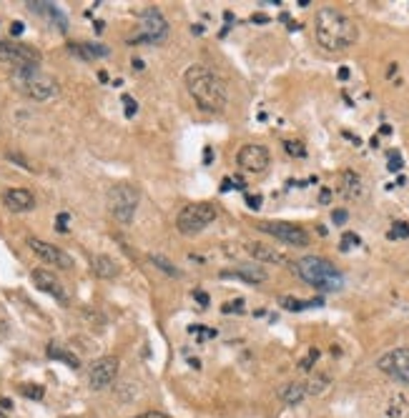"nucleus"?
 Masks as SVG:
<instances>
[{"instance_id":"obj_1","label":"nucleus","mask_w":409,"mask_h":418,"mask_svg":"<svg viewBox=\"0 0 409 418\" xmlns=\"http://www.w3.org/2000/svg\"><path fill=\"white\" fill-rule=\"evenodd\" d=\"M183 83L186 90L194 98V103L199 106V111L219 115L226 111L229 106V86L226 81L208 65H191L183 73Z\"/></svg>"},{"instance_id":"obj_2","label":"nucleus","mask_w":409,"mask_h":418,"mask_svg":"<svg viewBox=\"0 0 409 418\" xmlns=\"http://www.w3.org/2000/svg\"><path fill=\"white\" fill-rule=\"evenodd\" d=\"M316 45L327 53H344L359 38V28L339 8H319L314 15Z\"/></svg>"},{"instance_id":"obj_3","label":"nucleus","mask_w":409,"mask_h":418,"mask_svg":"<svg viewBox=\"0 0 409 418\" xmlns=\"http://www.w3.org/2000/svg\"><path fill=\"white\" fill-rule=\"evenodd\" d=\"M294 273L302 278L304 283H309L311 288L321 291V294H337L344 286V275L341 271L334 266L329 258L321 256H304L291 266Z\"/></svg>"},{"instance_id":"obj_4","label":"nucleus","mask_w":409,"mask_h":418,"mask_svg":"<svg viewBox=\"0 0 409 418\" xmlns=\"http://www.w3.org/2000/svg\"><path fill=\"white\" fill-rule=\"evenodd\" d=\"M10 83L18 93H23L31 100H51L58 95V81L53 75L45 73L40 65H23V68H13L10 73Z\"/></svg>"},{"instance_id":"obj_5","label":"nucleus","mask_w":409,"mask_h":418,"mask_svg":"<svg viewBox=\"0 0 409 418\" xmlns=\"http://www.w3.org/2000/svg\"><path fill=\"white\" fill-rule=\"evenodd\" d=\"M139 200H141V191L139 186H133V183H116V186L108 191V208H111L114 218L118 220L121 225L133 223Z\"/></svg>"},{"instance_id":"obj_6","label":"nucleus","mask_w":409,"mask_h":418,"mask_svg":"<svg viewBox=\"0 0 409 418\" xmlns=\"http://www.w3.org/2000/svg\"><path fill=\"white\" fill-rule=\"evenodd\" d=\"M219 211L211 203H189L183 206L176 216V231L181 236H196V233L206 231L208 225L214 223Z\"/></svg>"},{"instance_id":"obj_7","label":"nucleus","mask_w":409,"mask_h":418,"mask_svg":"<svg viewBox=\"0 0 409 418\" xmlns=\"http://www.w3.org/2000/svg\"><path fill=\"white\" fill-rule=\"evenodd\" d=\"M139 35L133 38L131 45H139V43H146V45H161L166 43V38H169V20L166 15L158 8L148 6L139 13Z\"/></svg>"},{"instance_id":"obj_8","label":"nucleus","mask_w":409,"mask_h":418,"mask_svg":"<svg viewBox=\"0 0 409 418\" xmlns=\"http://www.w3.org/2000/svg\"><path fill=\"white\" fill-rule=\"evenodd\" d=\"M256 231L277 238V241H281L286 246H294V248L309 246V233L304 231L302 225L286 223V220H261V223H256Z\"/></svg>"},{"instance_id":"obj_9","label":"nucleus","mask_w":409,"mask_h":418,"mask_svg":"<svg viewBox=\"0 0 409 418\" xmlns=\"http://www.w3.org/2000/svg\"><path fill=\"white\" fill-rule=\"evenodd\" d=\"M377 369L389 376V378H394V381L409 386V346L387 351L384 356L377 358Z\"/></svg>"},{"instance_id":"obj_10","label":"nucleus","mask_w":409,"mask_h":418,"mask_svg":"<svg viewBox=\"0 0 409 418\" xmlns=\"http://www.w3.org/2000/svg\"><path fill=\"white\" fill-rule=\"evenodd\" d=\"M0 63L23 68V65H40V53L33 45L15 43V40H0Z\"/></svg>"},{"instance_id":"obj_11","label":"nucleus","mask_w":409,"mask_h":418,"mask_svg":"<svg viewBox=\"0 0 409 418\" xmlns=\"http://www.w3.org/2000/svg\"><path fill=\"white\" fill-rule=\"evenodd\" d=\"M236 163L239 168L246 173H264L271 166V153L266 145L261 143H246L241 145V150L236 153Z\"/></svg>"},{"instance_id":"obj_12","label":"nucleus","mask_w":409,"mask_h":418,"mask_svg":"<svg viewBox=\"0 0 409 418\" xmlns=\"http://www.w3.org/2000/svg\"><path fill=\"white\" fill-rule=\"evenodd\" d=\"M118 366L121 363L116 356H103L91 363V369H88L91 388H93V391H103V388L111 386V383L116 381V376H118Z\"/></svg>"},{"instance_id":"obj_13","label":"nucleus","mask_w":409,"mask_h":418,"mask_svg":"<svg viewBox=\"0 0 409 418\" xmlns=\"http://www.w3.org/2000/svg\"><path fill=\"white\" fill-rule=\"evenodd\" d=\"M28 246H31L33 253H36L40 261L48 263V266H56V268H63V271L73 268V258H70L65 250L58 248V246L45 243L40 238H28Z\"/></svg>"},{"instance_id":"obj_14","label":"nucleus","mask_w":409,"mask_h":418,"mask_svg":"<svg viewBox=\"0 0 409 418\" xmlns=\"http://www.w3.org/2000/svg\"><path fill=\"white\" fill-rule=\"evenodd\" d=\"M33 283L43 291V294H48V296H53V298L58 300V303H68V294H65V288H63V283L58 281L56 275H53V271H45V268H36L33 271Z\"/></svg>"},{"instance_id":"obj_15","label":"nucleus","mask_w":409,"mask_h":418,"mask_svg":"<svg viewBox=\"0 0 409 418\" xmlns=\"http://www.w3.org/2000/svg\"><path fill=\"white\" fill-rule=\"evenodd\" d=\"M3 203H6L8 211L26 213L36 208V195L28 188H8L6 193H3Z\"/></svg>"},{"instance_id":"obj_16","label":"nucleus","mask_w":409,"mask_h":418,"mask_svg":"<svg viewBox=\"0 0 409 418\" xmlns=\"http://www.w3.org/2000/svg\"><path fill=\"white\" fill-rule=\"evenodd\" d=\"M224 278H241V281L252 283V286H256V283H264L266 278H269V273H266L264 266H258V263H239V266H233L231 271H224Z\"/></svg>"},{"instance_id":"obj_17","label":"nucleus","mask_w":409,"mask_h":418,"mask_svg":"<svg viewBox=\"0 0 409 418\" xmlns=\"http://www.w3.org/2000/svg\"><path fill=\"white\" fill-rule=\"evenodd\" d=\"M346 200H362L366 195V186H364V178L354 170H344L339 178V188H337Z\"/></svg>"},{"instance_id":"obj_18","label":"nucleus","mask_w":409,"mask_h":418,"mask_svg":"<svg viewBox=\"0 0 409 418\" xmlns=\"http://www.w3.org/2000/svg\"><path fill=\"white\" fill-rule=\"evenodd\" d=\"M246 253H249L256 263H271V266H284V263H286V256H284L281 250L274 248V246L246 243Z\"/></svg>"},{"instance_id":"obj_19","label":"nucleus","mask_w":409,"mask_h":418,"mask_svg":"<svg viewBox=\"0 0 409 418\" xmlns=\"http://www.w3.org/2000/svg\"><path fill=\"white\" fill-rule=\"evenodd\" d=\"M382 418H409V396L402 391L392 394L382 411Z\"/></svg>"},{"instance_id":"obj_20","label":"nucleus","mask_w":409,"mask_h":418,"mask_svg":"<svg viewBox=\"0 0 409 418\" xmlns=\"http://www.w3.org/2000/svg\"><path fill=\"white\" fill-rule=\"evenodd\" d=\"M68 50L73 56L83 58V61H98V58L111 56V48H106L101 43H70Z\"/></svg>"},{"instance_id":"obj_21","label":"nucleus","mask_w":409,"mask_h":418,"mask_svg":"<svg viewBox=\"0 0 409 418\" xmlns=\"http://www.w3.org/2000/svg\"><path fill=\"white\" fill-rule=\"evenodd\" d=\"M91 268L98 278H116L118 275V263L111 256H93L91 258Z\"/></svg>"},{"instance_id":"obj_22","label":"nucleus","mask_w":409,"mask_h":418,"mask_svg":"<svg viewBox=\"0 0 409 418\" xmlns=\"http://www.w3.org/2000/svg\"><path fill=\"white\" fill-rule=\"evenodd\" d=\"M279 306H281L284 311L299 313V311H307V308H319V306H324V300H321V298L299 300V298H294V296H281V298H279Z\"/></svg>"},{"instance_id":"obj_23","label":"nucleus","mask_w":409,"mask_h":418,"mask_svg":"<svg viewBox=\"0 0 409 418\" xmlns=\"http://www.w3.org/2000/svg\"><path fill=\"white\" fill-rule=\"evenodd\" d=\"M279 396H281V401L286 403V406H299L304 399H307V386L304 383H286V386L279 391Z\"/></svg>"},{"instance_id":"obj_24","label":"nucleus","mask_w":409,"mask_h":418,"mask_svg":"<svg viewBox=\"0 0 409 418\" xmlns=\"http://www.w3.org/2000/svg\"><path fill=\"white\" fill-rule=\"evenodd\" d=\"M28 8L36 13H43V15H48V18H53L58 23V31H65L68 28V20H65V15H61V10H58L53 3H28Z\"/></svg>"},{"instance_id":"obj_25","label":"nucleus","mask_w":409,"mask_h":418,"mask_svg":"<svg viewBox=\"0 0 409 418\" xmlns=\"http://www.w3.org/2000/svg\"><path fill=\"white\" fill-rule=\"evenodd\" d=\"M45 353H48V358H53V361H63V363H68L70 369L76 371V369H81V361H78V356L76 353H70V351H65V348H61L58 344H51L48 348H45Z\"/></svg>"},{"instance_id":"obj_26","label":"nucleus","mask_w":409,"mask_h":418,"mask_svg":"<svg viewBox=\"0 0 409 418\" xmlns=\"http://www.w3.org/2000/svg\"><path fill=\"white\" fill-rule=\"evenodd\" d=\"M329 376H321V373H316L314 378H311V381L309 383H304V386H307V396H319V394H324V391H327L329 388Z\"/></svg>"},{"instance_id":"obj_27","label":"nucleus","mask_w":409,"mask_h":418,"mask_svg":"<svg viewBox=\"0 0 409 418\" xmlns=\"http://www.w3.org/2000/svg\"><path fill=\"white\" fill-rule=\"evenodd\" d=\"M151 263L156 266L158 271H164L166 275H181V271L173 266V263L169 261V258H164V256H151Z\"/></svg>"},{"instance_id":"obj_28","label":"nucleus","mask_w":409,"mask_h":418,"mask_svg":"<svg viewBox=\"0 0 409 418\" xmlns=\"http://www.w3.org/2000/svg\"><path fill=\"white\" fill-rule=\"evenodd\" d=\"M284 150L291 158H307V148H304L302 140H284Z\"/></svg>"},{"instance_id":"obj_29","label":"nucleus","mask_w":409,"mask_h":418,"mask_svg":"<svg viewBox=\"0 0 409 418\" xmlns=\"http://www.w3.org/2000/svg\"><path fill=\"white\" fill-rule=\"evenodd\" d=\"M387 236H389L392 241H396V238H409V223H404V220H396V223L389 228V233H387Z\"/></svg>"},{"instance_id":"obj_30","label":"nucleus","mask_w":409,"mask_h":418,"mask_svg":"<svg viewBox=\"0 0 409 418\" xmlns=\"http://www.w3.org/2000/svg\"><path fill=\"white\" fill-rule=\"evenodd\" d=\"M20 394L26 396V399H36V401H40L43 399V386H36V383H28V386H20Z\"/></svg>"},{"instance_id":"obj_31","label":"nucleus","mask_w":409,"mask_h":418,"mask_svg":"<svg viewBox=\"0 0 409 418\" xmlns=\"http://www.w3.org/2000/svg\"><path fill=\"white\" fill-rule=\"evenodd\" d=\"M402 168H404L402 156H399L396 150H392V153H389V166H387V170H392V173H399Z\"/></svg>"},{"instance_id":"obj_32","label":"nucleus","mask_w":409,"mask_h":418,"mask_svg":"<svg viewBox=\"0 0 409 418\" xmlns=\"http://www.w3.org/2000/svg\"><path fill=\"white\" fill-rule=\"evenodd\" d=\"M359 243H362V241H359L357 233H344V236H341L339 248L341 250H349V248H354V246H359Z\"/></svg>"},{"instance_id":"obj_33","label":"nucleus","mask_w":409,"mask_h":418,"mask_svg":"<svg viewBox=\"0 0 409 418\" xmlns=\"http://www.w3.org/2000/svg\"><path fill=\"white\" fill-rule=\"evenodd\" d=\"M316 358H319V351L311 348L309 351V356L304 358V361H299V371H311V363H314Z\"/></svg>"},{"instance_id":"obj_34","label":"nucleus","mask_w":409,"mask_h":418,"mask_svg":"<svg viewBox=\"0 0 409 418\" xmlns=\"http://www.w3.org/2000/svg\"><path fill=\"white\" fill-rule=\"evenodd\" d=\"M221 311H224V313H244V300H241V298L229 300V303L221 308Z\"/></svg>"},{"instance_id":"obj_35","label":"nucleus","mask_w":409,"mask_h":418,"mask_svg":"<svg viewBox=\"0 0 409 418\" xmlns=\"http://www.w3.org/2000/svg\"><path fill=\"white\" fill-rule=\"evenodd\" d=\"M123 106H126V115L131 118V115H136V111H139V103L131 98V95H123Z\"/></svg>"},{"instance_id":"obj_36","label":"nucleus","mask_w":409,"mask_h":418,"mask_svg":"<svg viewBox=\"0 0 409 418\" xmlns=\"http://www.w3.org/2000/svg\"><path fill=\"white\" fill-rule=\"evenodd\" d=\"M332 220H334L337 225H344L346 220H349V213H346L344 208H337V211L332 213Z\"/></svg>"},{"instance_id":"obj_37","label":"nucleus","mask_w":409,"mask_h":418,"mask_svg":"<svg viewBox=\"0 0 409 418\" xmlns=\"http://www.w3.org/2000/svg\"><path fill=\"white\" fill-rule=\"evenodd\" d=\"M246 203L252 211H256V208H261V195H246Z\"/></svg>"},{"instance_id":"obj_38","label":"nucleus","mask_w":409,"mask_h":418,"mask_svg":"<svg viewBox=\"0 0 409 418\" xmlns=\"http://www.w3.org/2000/svg\"><path fill=\"white\" fill-rule=\"evenodd\" d=\"M65 223H68V213H61V216H58V225H56V228L61 233H65V231H68V225H65Z\"/></svg>"},{"instance_id":"obj_39","label":"nucleus","mask_w":409,"mask_h":418,"mask_svg":"<svg viewBox=\"0 0 409 418\" xmlns=\"http://www.w3.org/2000/svg\"><path fill=\"white\" fill-rule=\"evenodd\" d=\"M136 418H169V416L161 411H148V413H141V416H136Z\"/></svg>"},{"instance_id":"obj_40","label":"nucleus","mask_w":409,"mask_h":418,"mask_svg":"<svg viewBox=\"0 0 409 418\" xmlns=\"http://www.w3.org/2000/svg\"><path fill=\"white\" fill-rule=\"evenodd\" d=\"M329 198H332V191H327V188H324V191L319 193V200H321V203H329Z\"/></svg>"},{"instance_id":"obj_41","label":"nucleus","mask_w":409,"mask_h":418,"mask_svg":"<svg viewBox=\"0 0 409 418\" xmlns=\"http://www.w3.org/2000/svg\"><path fill=\"white\" fill-rule=\"evenodd\" d=\"M196 300H199V303H201V306H208V296H206V294H201V291H199V294H196Z\"/></svg>"},{"instance_id":"obj_42","label":"nucleus","mask_w":409,"mask_h":418,"mask_svg":"<svg viewBox=\"0 0 409 418\" xmlns=\"http://www.w3.org/2000/svg\"><path fill=\"white\" fill-rule=\"evenodd\" d=\"M233 188V183H231V178H224V183H221V191L226 193V191H231Z\"/></svg>"},{"instance_id":"obj_43","label":"nucleus","mask_w":409,"mask_h":418,"mask_svg":"<svg viewBox=\"0 0 409 418\" xmlns=\"http://www.w3.org/2000/svg\"><path fill=\"white\" fill-rule=\"evenodd\" d=\"M10 33H13V35H20V33H23V23H13V28H10Z\"/></svg>"},{"instance_id":"obj_44","label":"nucleus","mask_w":409,"mask_h":418,"mask_svg":"<svg viewBox=\"0 0 409 418\" xmlns=\"http://www.w3.org/2000/svg\"><path fill=\"white\" fill-rule=\"evenodd\" d=\"M252 20H254V23H269V18H266V15H261V13H256Z\"/></svg>"},{"instance_id":"obj_45","label":"nucleus","mask_w":409,"mask_h":418,"mask_svg":"<svg viewBox=\"0 0 409 418\" xmlns=\"http://www.w3.org/2000/svg\"><path fill=\"white\" fill-rule=\"evenodd\" d=\"M339 78H341V81H346V78H349V70L341 68V70H339Z\"/></svg>"},{"instance_id":"obj_46","label":"nucleus","mask_w":409,"mask_h":418,"mask_svg":"<svg viewBox=\"0 0 409 418\" xmlns=\"http://www.w3.org/2000/svg\"><path fill=\"white\" fill-rule=\"evenodd\" d=\"M133 65H136V70H144V68H146L144 61H133Z\"/></svg>"},{"instance_id":"obj_47","label":"nucleus","mask_w":409,"mask_h":418,"mask_svg":"<svg viewBox=\"0 0 409 418\" xmlns=\"http://www.w3.org/2000/svg\"><path fill=\"white\" fill-rule=\"evenodd\" d=\"M0 418H6V416H3V413H0Z\"/></svg>"}]
</instances>
